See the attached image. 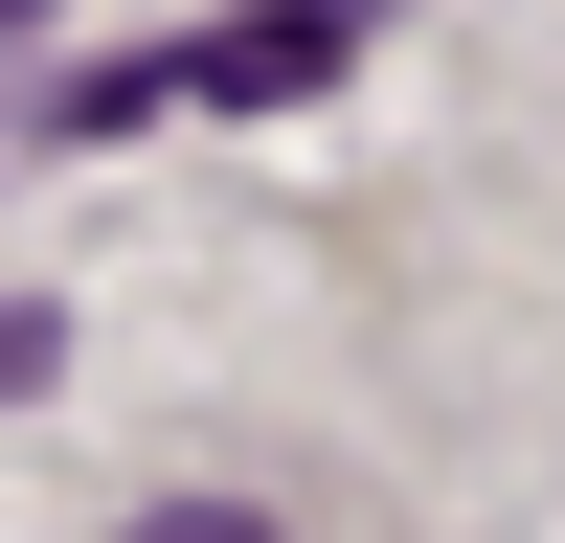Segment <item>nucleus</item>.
I'll list each match as a JSON object with an SVG mask.
<instances>
[{
    "instance_id": "4",
    "label": "nucleus",
    "mask_w": 565,
    "mask_h": 543,
    "mask_svg": "<svg viewBox=\"0 0 565 543\" xmlns=\"http://www.w3.org/2000/svg\"><path fill=\"white\" fill-rule=\"evenodd\" d=\"M23 23H45V0H0V45H23Z\"/></svg>"
},
{
    "instance_id": "2",
    "label": "nucleus",
    "mask_w": 565,
    "mask_h": 543,
    "mask_svg": "<svg viewBox=\"0 0 565 543\" xmlns=\"http://www.w3.org/2000/svg\"><path fill=\"white\" fill-rule=\"evenodd\" d=\"M45 362H68V317H45V295H0V407H23Z\"/></svg>"
},
{
    "instance_id": "3",
    "label": "nucleus",
    "mask_w": 565,
    "mask_h": 543,
    "mask_svg": "<svg viewBox=\"0 0 565 543\" xmlns=\"http://www.w3.org/2000/svg\"><path fill=\"white\" fill-rule=\"evenodd\" d=\"M136 543H271V521H249V498H159Z\"/></svg>"
},
{
    "instance_id": "1",
    "label": "nucleus",
    "mask_w": 565,
    "mask_h": 543,
    "mask_svg": "<svg viewBox=\"0 0 565 543\" xmlns=\"http://www.w3.org/2000/svg\"><path fill=\"white\" fill-rule=\"evenodd\" d=\"M362 23H385V0H249V23L159 45V114H295V91L362 68Z\"/></svg>"
}]
</instances>
